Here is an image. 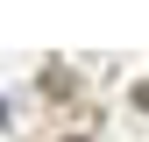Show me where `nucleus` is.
Returning <instances> with one entry per match:
<instances>
[{
  "label": "nucleus",
  "instance_id": "nucleus-1",
  "mask_svg": "<svg viewBox=\"0 0 149 142\" xmlns=\"http://www.w3.org/2000/svg\"><path fill=\"white\" fill-rule=\"evenodd\" d=\"M135 114H149V78H142V85H135Z\"/></svg>",
  "mask_w": 149,
  "mask_h": 142
},
{
  "label": "nucleus",
  "instance_id": "nucleus-3",
  "mask_svg": "<svg viewBox=\"0 0 149 142\" xmlns=\"http://www.w3.org/2000/svg\"><path fill=\"white\" fill-rule=\"evenodd\" d=\"M0 121H7V106H0Z\"/></svg>",
  "mask_w": 149,
  "mask_h": 142
},
{
  "label": "nucleus",
  "instance_id": "nucleus-2",
  "mask_svg": "<svg viewBox=\"0 0 149 142\" xmlns=\"http://www.w3.org/2000/svg\"><path fill=\"white\" fill-rule=\"evenodd\" d=\"M64 142H85V135H64Z\"/></svg>",
  "mask_w": 149,
  "mask_h": 142
}]
</instances>
